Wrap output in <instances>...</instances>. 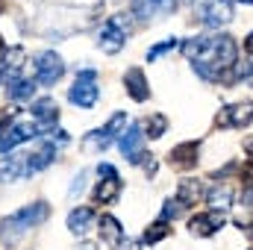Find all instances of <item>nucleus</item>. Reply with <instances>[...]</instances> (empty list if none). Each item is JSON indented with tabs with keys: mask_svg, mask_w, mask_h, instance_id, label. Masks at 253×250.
I'll return each instance as SVG.
<instances>
[{
	"mask_svg": "<svg viewBox=\"0 0 253 250\" xmlns=\"http://www.w3.org/2000/svg\"><path fill=\"white\" fill-rule=\"evenodd\" d=\"M183 53L191 59L194 74L203 80H227V71L236 68L239 47L230 36H197L183 42Z\"/></svg>",
	"mask_w": 253,
	"mask_h": 250,
	"instance_id": "f257e3e1",
	"label": "nucleus"
},
{
	"mask_svg": "<svg viewBox=\"0 0 253 250\" xmlns=\"http://www.w3.org/2000/svg\"><path fill=\"white\" fill-rule=\"evenodd\" d=\"M47 215H50V206L44 203V200H36V203H27L24 209H18V212H12L9 218H3L0 221V242L9 248V245H15L18 239H24L33 227H39V224H44L47 221Z\"/></svg>",
	"mask_w": 253,
	"mask_h": 250,
	"instance_id": "f03ea898",
	"label": "nucleus"
},
{
	"mask_svg": "<svg viewBox=\"0 0 253 250\" xmlns=\"http://www.w3.org/2000/svg\"><path fill=\"white\" fill-rule=\"evenodd\" d=\"M124 126H126V112H115L100 129H91V132L83 138V150H88V153H103V150L115 141V135H124Z\"/></svg>",
	"mask_w": 253,
	"mask_h": 250,
	"instance_id": "7ed1b4c3",
	"label": "nucleus"
},
{
	"mask_svg": "<svg viewBox=\"0 0 253 250\" xmlns=\"http://www.w3.org/2000/svg\"><path fill=\"white\" fill-rule=\"evenodd\" d=\"M97 94H100V88H97V71H91V68L80 71L77 80H74V85L68 88V100L74 106H80V109H91L97 103Z\"/></svg>",
	"mask_w": 253,
	"mask_h": 250,
	"instance_id": "20e7f679",
	"label": "nucleus"
},
{
	"mask_svg": "<svg viewBox=\"0 0 253 250\" xmlns=\"http://www.w3.org/2000/svg\"><path fill=\"white\" fill-rule=\"evenodd\" d=\"M126 36H129V27H124V18H121V15H115V18H109V21L100 27V33H97V47H100L103 53L115 56V53H121V47L126 44Z\"/></svg>",
	"mask_w": 253,
	"mask_h": 250,
	"instance_id": "39448f33",
	"label": "nucleus"
},
{
	"mask_svg": "<svg viewBox=\"0 0 253 250\" xmlns=\"http://www.w3.org/2000/svg\"><path fill=\"white\" fill-rule=\"evenodd\" d=\"M197 18L209 27V30H221L227 27L236 15H233V3L230 0H206L197 6Z\"/></svg>",
	"mask_w": 253,
	"mask_h": 250,
	"instance_id": "423d86ee",
	"label": "nucleus"
},
{
	"mask_svg": "<svg viewBox=\"0 0 253 250\" xmlns=\"http://www.w3.org/2000/svg\"><path fill=\"white\" fill-rule=\"evenodd\" d=\"M65 74V62L56 50H44L36 56V83L42 85H56Z\"/></svg>",
	"mask_w": 253,
	"mask_h": 250,
	"instance_id": "0eeeda50",
	"label": "nucleus"
},
{
	"mask_svg": "<svg viewBox=\"0 0 253 250\" xmlns=\"http://www.w3.org/2000/svg\"><path fill=\"white\" fill-rule=\"evenodd\" d=\"M144 129H141V124H129L124 129V135L118 138V147H121V153L126 156V162L129 165H141L147 156H144V150H141V144H144Z\"/></svg>",
	"mask_w": 253,
	"mask_h": 250,
	"instance_id": "6e6552de",
	"label": "nucleus"
},
{
	"mask_svg": "<svg viewBox=\"0 0 253 250\" xmlns=\"http://www.w3.org/2000/svg\"><path fill=\"white\" fill-rule=\"evenodd\" d=\"M97 174H100V183L94 188V200L97 203H112L121 194V177H118V171L109 162H100L97 165Z\"/></svg>",
	"mask_w": 253,
	"mask_h": 250,
	"instance_id": "1a4fd4ad",
	"label": "nucleus"
},
{
	"mask_svg": "<svg viewBox=\"0 0 253 250\" xmlns=\"http://www.w3.org/2000/svg\"><path fill=\"white\" fill-rule=\"evenodd\" d=\"M253 124V103L251 100H239V103H230L218 112V126H233V129H242V126Z\"/></svg>",
	"mask_w": 253,
	"mask_h": 250,
	"instance_id": "9d476101",
	"label": "nucleus"
},
{
	"mask_svg": "<svg viewBox=\"0 0 253 250\" xmlns=\"http://www.w3.org/2000/svg\"><path fill=\"white\" fill-rule=\"evenodd\" d=\"M30 156L27 153H9L0 159V183H18L24 177H30Z\"/></svg>",
	"mask_w": 253,
	"mask_h": 250,
	"instance_id": "9b49d317",
	"label": "nucleus"
},
{
	"mask_svg": "<svg viewBox=\"0 0 253 250\" xmlns=\"http://www.w3.org/2000/svg\"><path fill=\"white\" fill-rule=\"evenodd\" d=\"M227 224V218H224V212H200V215H194L189 221V230L191 236H212V233H218L221 227Z\"/></svg>",
	"mask_w": 253,
	"mask_h": 250,
	"instance_id": "f8f14e48",
	"label": "nucleus"
},
{
	"mask_svg": "<svg viewBox=\"0 0 253 250\" xmlns=\"http://www.w3.org/2000/svg\"><path fill=\"white\" fill-rule=\"evenodd\" d=\"M129 9L135 18H156V15H171L177 9L174 0H129Z\"/></svg>",
	"mask_w": 253,
	"mask_h": 250,
	"instance_id": "ddd939ff",
	"label": "nucleus"
},
{
	"mask_svg": "<svg viewBox=\"0 0 253 250\" xmlns=\"http://www.w3.org/2000/svg\"><path fill=\"white\" fill-rule=\"evenodd\" d=\"M36 135H39V126L36 124H12L6 129V135L0 138V153H9L12 147L30 141V138H36Z\"/></svg>",
	"mask_w": 253,
	"mask_h": 250,
	"instance_id": "4468645a",
	"label": "nucleus"
},
{
	"mask_svg": "<svg viewBox=\"0 0 253 250\" xmlns=\"http://www.w3.org/2000/svg\"><path fill=\"white\" fill-rule=\"evenodd\" d=\"M197 153H200V144L197 141H183V144H177L168 153V162L174 168H180V171H189V168L197 165Z\"/></svg>",
	"mask_w": 253,
	"mask_h": 250,
	"instance_id": "2eb2a0df",
	"label": "nucleus"
},
{
	"mask_svg": "<svg viewBox=\"0 0 253 250\" xmlns=\"http://www.w3.org/2000/svg\"><path fill=\"white\" fill-rule=\"evenodd\" d=\"M124 85H126V91H129V97H132L135 103H144V100L150 97V85H147V77H144L141 68H129V71H126Z\"/></svg>",
	"mask_w": 253,
	"mask_h": 250,
	"instance_id": "dca6fc26",
	"label": "nucleus"
},
{
	"mask_svg": "<svg viewBox=\"0 0 253 250\" xmlns=\"http://www.w3.org/2000/svg\"><path fill=\"white\" fill-rule=\"evenodd\" d=\"M100 239L115 250L124 248V230H121L115 215H100Z\"/></svg>",
	"mask_w": 253,
	"mask_h": 250,
	"instance_id": "f3484780",
	"label": "nucleus"
},
{
	"mask_svg": "<svg viewBox=\"0 0 253 250\" xmlns=\"http://www.w3.org/2000/svg\"><path fill=\"white\" fill-rule=\"evenodd\" d=\"M206 203L212 206V212H227L233 206V186L230 183H218L215 188L206 191Z\"/></svg>",
	"mask_w": 253,
	"mask_h": 250,
	"instance_id": "a211bd4d",
	"label": "nucleus"
},
{
	"mask_svg": "<svg viewBox=\"0 0 253 250\" xmlns=\"http://www.w3.org/2000/svg\"><path fill=\"white\" fill-rule=\"evenodd\" d=\"M30 112H33V118H36L42 126L59 121V106H56V100H53V97H42V100H36Z\"/></svg>",
	"mask_w": 253,
	"mask_h": 250,
	"instance_id": "6ab92c4d",
	"label": "nucleus"
},
{
	"mask_svg": "<svg viewBox=\"0 0 253 250\" xmlns=\"http://www.w3.org/2000/svg\"><path fill=\"white\" fill-rule=\"evenodd\" d=\"M91 221H94V212H91L88 206H80V209H74V212L68 215V230H71L74 236H85L88 227H91Z\"/></svg>",
	"mask_w": 253,
	"mask_h": 250,
	"instance_id": "aec40b11",
	"label": "nucleus"
},
{
	"mask_svg": "<svg viewBox=\"0 0 253 250\" xmlns=\"http://www.w3.org/2000/svg\"><path fill=\"white\" fill-rule=\"evenodd\" d=\"M200 197H206V194H203V186H200L197 180H183L180 188H177V200H180L183 206H197Z\"/></svg>",
	"mask_w": 253,
	"mask_h": 250,
	"instance_id": "412c9836",
	"label": "nucleus"
},
{
	"mask_svg": "<svg viewBox=\"0 0 253 250\" xmlns=\"http://www.w3.org/2000/svg\"><path fill=\"white\" fill-rule=\"evenodd\" d=\"M27 156H30V171L36 174V171H44V168L56 159V147L47 141V144H42L36 153H27Z\"/></svg>",
	"mask_w": 253,
	"mask_h": 250,
	"instance_id": "4be33fe9",
	"label": "nucleus"
},
{
	"mask_svg": "<svg viewBox=\"0 0 253 250\" xmlns=\"http://www.w3.org/2000/svg\"><path fill=\"white\" fill-rule=\"evenodd\" d=\"M6 91H9V97H12V100H27V97H33V91H36V83H33V80L12 77V80L6 83Z\"/></svg>",
	"mask_w": 253,
	"mask_h": 250,
	"instance_id": "5701e85b",
	"label": "nucleus"
},
{
	"mask_svg": "<svg viewBox=\"0 0 253 250\" xmlns=\"http://www.w3.org/2000/svg\"><path fill=\"white\" fill-rule=\"evenodd\" d=\"M165 129H168V118H165V115H159V112H153V115L144 121V132H147L150 138H162V135H165Z\"/></svg>",
	"mask_w": 253,
	"mask_h": 250,
	"instance_id": "b1692460",
	"label": "nucleus"
},
{
	"mask_svg": "<svg viewBox=\"0 0 253 250\" xmlns=\"http://www.w3.org/2000/svg\"><path fill=\"white\" fill-rule=\"evenodd\" d=\"M168 233H171V230H168V224H165V221H156L153 227H147V230H144L141 242H144V245H156V242H162Z\"/></svg>",
	"mask_w": 253,
	"mask_h": 250,
	"instance_id": "393cba45",
	"label": "nucleus"
},
{
	"mask_svg": "<svg viewBox=\"0 0 253 250\" xmlns=\"http://www.w3.org/2000/svg\"><path fill=\"white\" fill-rule=\"evenodd\" d=\"M177 47H180V39H165V42H159L156 47H150V50H147V59H150V62H156L159 56H165L168 50H177Z\"/></svg>",
	"mask_w": 253,
	"mask_h": 250,
	"instance_id": "a878e982",
	"label": "nucleus"
},
{
	"mask_svg": "<svg viewBox=\"0 0 253 250\" xmlns=\"http://www.w3.org/2000/svg\"><path fill=\"white\" fill-rule=\"evenodd\" d=\"M183 203L177 200V197H171V200H165V209H162V215H159V221H165V224H171L174 218H180L183 215Z\"/></svg>",
	"mask_w": 253,
	"mask_h": 250,
	"instance_id": "bb28decb",
	"label": "nucleus"
},
{
	"mask_svg": "<svg viewBox=\"0 0 253 250\" xmlns=\"http://www.w3.org/2000/svg\"><path fill=\"white\" fill-rule=\"evenodd\" d=\"M242 180H245V186L253 188V162H245V168H242Z\"/></svg>",
	"mask_w": 253,
	"mask_h": 250,
	"instance_id": "cd10ccee",
	"label": "nucleus"
},
{
	"mask_svg": "<svg viewBox=\"0 0 253 250\" xmlns=\"http://www.w3.org/2000/svg\"><path fill=\"white\" fill-rule=\"evenodd\" d=\"M83 183H85V174H80V177L74 180V186L68 188V197H77V194L83 191Z\"/></svg>",
	"mask_w": 253,
	"mask_h": 250,
	"instance_id": "c85d7f7f",
	"label": "nucleus"
},
{
	"mask_svg": "<svg viewBox=\"0 0 253 250\" xmlns=\"http://www.w3.org/2000/svg\"><path fill=\"white\" fill-rule=\"evenodd\" d=\"M245 53H253V33L245 39Z\"/></svg>",
	"mask_w": 253,
	"mask_h": 250,
	"instance_id": "c756f323",
	"label": "nucleus"
},
{
	"mask_svg": "<svg viewBox=\"0 0 253 250\" xmlns=\"http://www.w3.org/2000/svg\"><path fill=\"white\" fill-rule=\"evenodd\" d=\"M77 250H97V245H94V242H83Z\"/></svg>",
	"mask_w": 253,
	"mask_h": 250,
	"instance_id": "7c9ffc66",
	"label": "nucleus"
},
{
	"mask_svg": "<svg viewBox=\"0 0 253 250\" xmlns=\"http://www.w3.org/2000/svg\"><path fill=\"white\" fill-rule=\"evenodd\" d=\"M121 250H138V242H126V245H124Z\"/></svg>",
	"mask_w": 253,
	"mask_h": 250,
	"instance_id": "2f4dec72",
	"label": "nucleus"
},
{
	"mask_svg": "<svg viewBox=\"0 0 253 250\" xmlns=\"http://www.w3.org/2000/svg\"><path fill=\"white\" fill-rule=\"evenodd\" d=\"M6 129H9V126H6V118H0V138L6 135Z\"/></svg>",
	"mask_w": 253,
	"mask_h": 250,
	"instance_id": "473e14b6",
	"label": "nucleus"
},
{
	"mask_svg": "<svg viewBox=\"0 0 253 250\" xmlns=\"http://www.w3.org/2000/svg\"><path fill=\"white\" fill-rule=\"evenodd\" d=\"M3 6H6V0H0V12H3Z\"/></svg>",
	"mask_w": 253,
	"mask_h": 250,
	"instance_id": "72a5a7b5",
	"label": "nucleus"
},
{
	"mask_svg": "<svg viewBox=\"0 0 253 250\" xmlns=\"http://www.w3.org/2000/svg\"><path fill=\"white\" fill-rule=\"evenodd\" d=\"M0 53H3V39H0Z\"/></svg>",
	"mask_w": 253,
	"mask_h": 250,
	"instance_id": "f704fd0d",
	"label": "nucleus"
},
{
	"mask_svg": "<svg viewBox=\"0 0 253 250\" xmlns=\"http://www.w3.org/2000/svg\"><path fill=\"white\" fill-rule=\"evenodd\" d=\"M239 3H253V0H239Z\"/></svg>",
	"mask_w": 253,
	"mask_h": 250,
	"instance_id": "c9c22d12",
	"label": "nucleus"
},
{
	"mask_svg": "<svg viewBox=\"0 0 253 250\" xmlns=\"http://www.w3.org/2000/svg\"><path fill=\"white\" fill-rule=\"evenodd\" d=\"M248 80H251V83H253V71H251V77H248Z\"/></svg>",
	"mask_w": 253,
	"mask_h": 250,
	"instance_id": "e433bc0d",
	"label": "nucleus"
},
{
	"mask_svg": "<svg viewBox=\"0 0 253 250\" xmlns=\"http://www.w3.org/2000/svg\"><path fill=\"white\" fill-rule=\"evenodd\" d=\"M251 230H253V227H251Z\"/></svg>",
	"mask_w": 253,
	"mask_h": 250,
	"instance_id": "4c0bfd02",
	"label": "nucleus"
}]
</instances>
